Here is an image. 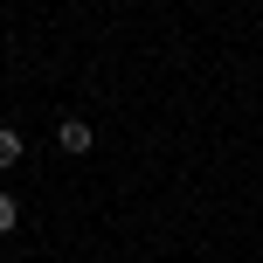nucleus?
I'll return each instance as SVG.
<instances>
[{
    "instance_id": "3",
    "label": "nucleus",
    "mask_w": 263,
    "mask_h": 263,
    "mask_svg": "<svg viewBox=\"0 0 263 263\" xmlns=\"http://www.w3.org/2000/svg\"><path fill=\"white\" fill-rule=\"evenodd\" d=\"M14 222H21V201H14V194H0V236H7Z\"/></svg>"
},
{
    "instance_id": "2",
    "label": "nucleus",
    "mask_w": 263,
    "mask_h": 263,
    "mask_svg": "<svg viewBox=\"0 0 263 263\" xmlns=\"http://www.w3.org/2000/svg\"><path fill=\"white\" fill-rule=\"evenodd\" d=\"M7 166H21V132L0 125V173H7Z\"/></svg>"
},
{
    "instance_id": "1",
    "label": "nucleus",
    "mask_w": 263,
    "mask_h": 263,
    "mask_svg": "<svg viewBox=\"0 0 263 263\" xmlns=\"http://www.w3.org/2000/svg\"><path fill=\"white\" fill-rule=\"evenodd\" d=\"M55 139H63V153H90V145H97V132L83 125V118H69L63 132H55Z\"/></svg>"
}]
</instances>
